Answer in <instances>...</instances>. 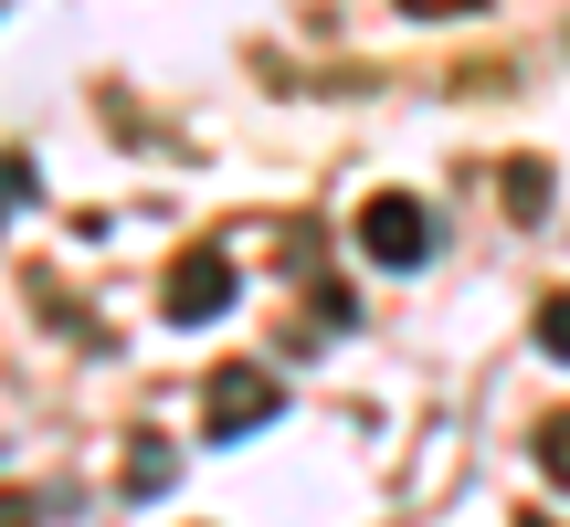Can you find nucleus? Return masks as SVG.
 Returning a JSON list of instances; mask_svg holds the SVG:
<instances>
[{"mask_svg":"<svg viewBox=\"0 0 570 527\" xmlns=\"http://www.w3.org/2000/svg\"><path fill=\"white\" fill-rule=\"evenodd\" d=\"M275 411H285V390L254 359H233V369H212V380H202V432H212V444H244V432H265Z\"/></svg>","mask_w":570,"mask_h":527,"instance_id":"1","label":"nucleus"},{"mask_svg":"<svg viewBox=\"0 0 570 527\" xmlns=\"http://www.w3.org/2000/svg\"><path fill=\"white\" fill-rule=\"evenodd\" d=\"M433 243H444V222H433L412 190H381V201L360 211V253L391 264V275H412V264H433Z\"/></svg>","mask_w":570,"mask_h":527,"instance_id":"2","label":"nucleus"},{"mask_svg":"<svg viewBox=\"0 0 570 527\" xmlns=\"http://www.w3.org/2000/svg\"><path fill=\"white\" fill-rule=\"evenodd\" d=\"M233 285H244V275H233L223 243H190L180 264H169V285H159V317H169V327H212V317L233 306Z\"/></svg>","mask_w":570,"mask_h":527,"instance_id":"3","label":"nucleus"},{"mask_svg":"<svg viewBox=\"0 0 570 527\" xmlns=\"http://www.w3.org/2000/svg\"><path fill=\"white\" fill-rule=\"evenodd\" d=\"M497 201H508L518 222H529V211H550V169H539V159H508V169H497Z\"/></svg>","mask_w":570,"mask_h":527,"instance_id":"4","label":"nucleus"},{"mask_svg":"<svg viewBox=\"0 0 570 527\" xmlns=\"http://www.w3.org/2000/svg\"><path fill=\"white\" fill-rule=\"evenodd\" d=\"M169 475H180V465H169V444H159V432H138V444H127V496H159Z\"/></svg>","mask_w":570,"mask_h":527,"instance_id":"5","label":"nucleus"},{"mask_svg":"<svg viewBox=\"0 0 570 527\" xmlns=\"http://www.w3.org/2000/svg\"><path fill=\"white\" fill-rule=\"evenodd\" d=\"M32 190H42V180H32V159H21V148H0V232L32 211Z\"/></svg>","mask_w":570,"mask_h":527,"instance_id":"6","label":"nucleus"},{"mask_svg":"<svg viewBox=\"0 0 570 527\" xmlns=\"http://www.w3.org/2000/svg\"><path fill=\"white\" fill-rule=\"evenodd\" d=\"M539 475L570 496V411H550V422H539Z\"/></svg>","mask_w":570,"mask_h":527,"instance_id":"7","label":"nucleus"},{"mask_svg":"<svg viewBox=\"0 0 570 527\" xmlns=\"http://www.w3.org/2000/svg\"><path fill=\"white\" fill-rule=\"evenodd\" d=\"M539 348H550V359H570V285L539 306Z\"/></svg>","mask_w":570,"mask_h":527,"instance_id":"8","label":"nucleus"},{"mask_svg":"<svg viewBox=\"0 0 570 527\" xmlns=\"http://www.w3.org/2000/svg\"><path fill=\"white\" fill-rule=\"evenodd\" d=\"M412 21H465V11H487V0H402Z\"/></svg>","mask_w":570,"mask_h":527,"instance_id":"9","label":"nucleus"},{"mask_svg":"<svg viewBox=\"0 0 570 527\" xmlns=\"http://www.w3.org/2000/svg\"><path fill=\"white\" fill-rule=\"evenodd\" d=\"M0 527H42V507H32V496H11V486H0Z\"/></svg>","mask_w":570,"mask_h":527,"instance_id":"10","label":"nucleus"},{"mask_svg":"<svg viewBox=\"0 0 570 527\" xmlns=\"http://www.w3.org/2000/svg\"><path fill=\"white\" fill-rule=\"evenodd\" d=\"M518 527H550V517H518Z\"/></svg>","mask_w":570,"mask_h":527,"instance_id":"11","label":"nucleus"}]
</instances>
